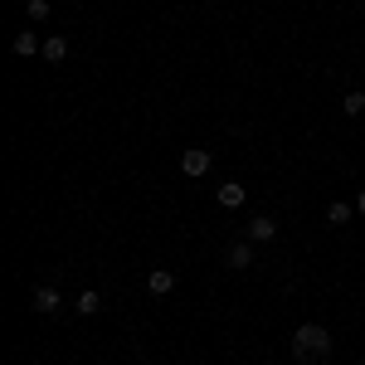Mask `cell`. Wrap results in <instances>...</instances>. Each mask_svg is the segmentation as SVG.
Here are the masks:
<instances>
[{
    "mask_svg": "<svg viewBox=\"0 0 365 365\" xmlns=\"http://www.w3.org/2000/svg\"><path fill=\"white\" fill-rule=\"evenodd\" d=\"M292 356H297V361H307V356H317V361H322V356H331V331H327V327H317V322L297 327V331H292Z\"/></svg>",
    "mask_w": 365,
    "mask_h": 365,
    "instance_id": "cell-1",
    "label": "cell"
},
{
    "mask_svg": "<svg viewBox=\"0 0 365 365\" xmlns=\"http://www.w3.org/2000/svg\"><path fill=\"white\" fill-rule=\"evenodd\" d=\"M180 170H185L190 180H200V175L210 170V151H205V146H185V156H180Z\"/></svg>",
    "mask_w": 365,
    "mask_h": 365,
    "instance_id": "cell-2",
    "label": "cell"
},
{
    "mask_svg": "<svg viewBox=\"0 0 365 365\" xmlns=\"http://www.w3.org/2000/svg\"><path fill=\"white\" fill-rule=\"evenodd\" d=\"M29 307L39 312V317H54V312L63 307V297H58L54 287H34V297H29Z\"/></svg>",
    "mask_w": 365,
    "mask_h": 365,
    "instance_id": "cell-3",
    "label": "cell"
},
{
    "mask_svg": "<svg viewBox=\"0 0 365 365\" xmlns=\"http://www.w3.org/2000/svg\"><path fill=\"white\" fill-rule=\"evenodd\" d=\"M225 263L234 268V273H244V268H253V244H249V239H239V244H229Z\"/></svg>",
    "mask_w": 365,
    "mask_h": 365,
    "instance_id": "cell-4",
    "label": "cell"
},
{
    "mask_svg": "<svg viewBox=\"0 0 365 365\" xmlns=\"http://www.w3.org/2000/svg\"><path fill=\"white\" fill-rule=\"evenodd\" d=\"M273 234H278V225H273L268 215H258V220H249V229H244V239H249V244H268Z\"/></svg>",
    "mask_w": 365,
    "mask_h": 365,
    "instance_id": "cell-5",
    "label": "cell"
},
{
    "mask_svg": "<svg viewBox=\"0 0 365 365\" xmlns=\"http://www.w3.org/2000/svg\"><path fill=\"white\" fill-rule=\"evenodd\" d=\"M170 287H175V273H170V268H151V273H146V292H151V297H166Z\"/></svg>",
    "mask_w": 365,
    "mask_h": 365,
    "instance_id": "cell-6",
    "label": "cell"
},
{
    "mask_svg": "<svg viewBox=\"0 0 365 365\" xmlns=\"http://www.w3.org/2000/svg\"><path fill=\"white\" fill-rule=\"evenodd\" d=\"M244 200H249V190H244V185H234V180H229V185H220V205H225V210H244Z\"/></svg>",
    "mask_w": 365,
    "mask_h": 365,
    "instance_id": "cell-7",
    "label": "cell"
},
{
    "mask_svg": "<svg viewBox=\"0 0 365 365\" xmlns=\"http://www.w3.org/2000/svg\"><path fill=\"white\" fill-rule=\"evenodd\" d=\"M15 54H20V58H29V54H44V44L34 39V29H20V34H15Z\"/></svg>",
    "mask_w": 365,
    "mask_h": 365,
    "instance_id": "cell-8",
    "label": "cell"
},
{
    "mask_svg": "<svg viewBox=\"0 0 365 365\" xmlns=\"http://www.w3.org/2000/svg\"><path fill=\"white\" fill-rule=\"evenodd\" d=\"M73 307L83 312V317H98V312H103V292H93V287H88V292H78V302H73Z\"/></svg>",
    "mask_w": 365,
    "mask_h": 365,
    "instance_id": "cell-9",
    "label": "cell"
},
{
    "mask_svg": "<svg viewBox=\"0 0 365 365\" xmlns=\"http://www.w3.org/2000/svg\"><path fill=\"white\" fill-rule=\"evenodd\" d=\"M44 58H49V63H63V58H68V39H63V34L44 39Z\"/></svg>",
    "mask_w": 365,
    "mask_h": 365,
    "instance_id": "cell-10",
    "label": "cell"
},
{
    "mask_svg": "<svg viewBox=\"0 0 365 365\" xmlns=\"http://www.w3.org/2000/svg\"><path fill=\"white\" fill-rule=\"evenodd\" d=\"M346 220H351V205L346 200H331L327 205V225H346Z\"/></svg>",
    "mask_w": 365,
    "mask_h": 365,
    "instance_id": "cell-11",
    "label": "cell"
},
{
    "mask_svg": "<svg viewBox=\"0 0 365 365\" xmlns=\"http://www.w3.org/2000/svg\"><path fill=\"white\" fill-rule=\"evenodd\" d=\"M341 113H346V117H361L365 113V93H346V98H341Z\"/></svg>",
    "mask_w": 365,
    "mask_h": 365,
    "instance_id": "cell-12",
    "label": "cell"
},
{
    "mask_svg": "<svg viewBox=\"0 0 365 365\" xmlns=\"http://www.w3.org/2000/svg\"><path fill=\"white\" fill-rule=\"evenodd\" d=\"M49 15H54V10H49V0H29V20H34V25H44Z\"/></svg>",
    "mask_w": 365,
    "mask_h": 365,
    "instance_id": "cell-13",
    "label": "cell"
},
{
    "mask_svg": "<svg viewBox=\"0 0 365 365\" xmlns=\"http://www.w3.org/2000/svg\"><path fill=\"white\" fill-rule=\"evenodd\" d=\"M356 210H361V215H365V190H361V200H356Z\"/></svg>",
    "mask_w": 365,
    "mask_h": 365,
    "instance_id": "cell-14",
    "label": "cell"
},
{
    "mask_svg": "<svg viewBox=\"0 0 365 365\" xmlns=\"http://www.w3.org/2000/svg\"><path fill=\"white\" fill-rule=\"evenodd\" d=\"M361 73H365V68H361Z\"/></svg>",
    "mask_w": 365,
    "mask_h": 365,
    "instance_id": "cell-15",
    "label": "cell"
}]
</instances>
